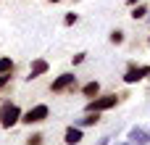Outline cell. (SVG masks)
Masks as SVG:
<instances>
[{
	"instance_id": "1",
	"label": "cell",
	"mask_w": 150,
	"mask_h": 145,
	"mask_svg": "<svg viewBox=\"0 0 150 145\" xmlns=\"http://www.w3.org/2000/svg\"><path fill=\"white\" fill-rule=\"evenodd\" d=\"M121 103V95H116V92H100L98 98H92V100H87V106H84V114H103V111H111V108H116Z\"/></svg>"
},
{
	"instance_id": "2",
	"label": "cell",
	"mask_w": 150,
	"mask_h": 145,
	"mask_svg": "<svg viewBox=\"0 0 150 145\" xmlns=\"http://www.w3.org/2000/svg\"><path fill=\"white\" fill-rule=\"evenodd\" d=\"M21 106L18 103H11V100H5V103H0V127L3 129H13L16 124H21Z\"/></svg>"
},
{
	"instance_id": "3",
	"label": "cell",
	"mask_w": 150,
	"mask_h": 145,
	"mask_svg": "<svg viewBox=\"0 0 150 145\" xmlns=\"http://www.w3.org/2000/svg\"><path fill=\"white\" fill-rule=\"evenodd\" d=\"M74 90H79V79H76V74H71V71L58 74V77L50 82V92H53V95H63V92H74Z\"/></svg>"
},
{
	"instance_id": "4",
	"label": "cell",
	"mask_w": 150,
	"mask_h": 145,
	"mask_svg": "<svg viewBox=\"0 0 150 145\" xmlns=\"http://www.w3.org/2000/svg\"><path fill=\"white\" fill-rule=\"evenodd\" d=\"M47 116H50L47 103H37V106H32L29 111L21 114V124H24V127H34V124H42Z\"/></svg>"
},
{
	"instance_id": "5",
	"label": "cell",
	"mask_w": 150,
	"mask_h": 145,
	"mask_svg": "<svg viewBox=\"0 0 150 145\" xmlns=\"http://www.w3.org/2000/svg\"><path fill=\"white\" fill-rule=\"evenodd\" d=\"M142 79H150V63H145V66L129 63L127 71H124V77H121L124 85H137V82H142Z\"/></svg>"
},
{
	"instance_id": "6",
	"label": "cell",
	"mask_w": 150,
	"mask_h": 145,
	"mask_svg": "<svg viewBox=\"0 0 150 145\" xmlns=\"http://www.w3.org/2000/svg\"><path fill=\"white\" fill-rule=\"evenodd\" d=\"M47 69H50V63H47L45 58H34V61H32V66H29V77H26V82H34V79L45 77V74H47Z\"/></svg>"
},
{
	"instance_id": "7",
	"label": "cell",
	"mask_w": 150,
	"mask_h": 145,
	"mask_svg": "<svg viewBox=\"0 0 150 145\" xmlns=\"http://www.w3.org/2000/svg\"><path fill=\"white\" fill-rule=\"evenodd\" d=\"M84 140V135H82V127H76V124H69L66 127V132H63V143L66 145H79Z\"/></svg>"
},
{
	"instance_id": "8",
	"label": "cell",
	"mask_w": 150,
	"mask_h": 145,
	"mask_svg": "<svg viewBox=\"0 0 150 145\" xmlns=\"http://www.w3.org/2000/svg\"><path fill=\"white\" fill-rule=\"evenodd\" d=\"M129 143L132 145H148L150 143V132L142 127H132L129 129Z\"/></svg>"
},
{
	"instance_id": "9",
	"label": "cell",
	"mask_w": 150,
	"mask_h": 145,
	"mask_svg": "<svg viewBox=\"0 0 150 145\" xmlns=\"http://www.w3.org/2000/svg\"><path fill=\"white\" fill-rule=\"evenodd\" d=\"M74 124L82 127V129H84V127H98V124H100V114H84L82 119H74Z\"/></svg>"
},
{
	"instance_id": "10",
	"label": "cell",
	"mask_w": 150,
	"mask_h": 145,
	"mask_svg": "<svg viewBox=\"0 0 150 145\" xmlns=\"http://www.w3.org/2000/svg\"><path fill=\"white\" fill-rule=\"evenodd\" d=\"M82 95H84V98H90V100H92V98H98V95H100V82H95V79H92V82L82 85Z\"/></svg>"
},
{
	"instance_id": "11",
	"label": "cell",
	"mask_w": 150,
	"mask_h": 145,
	"mask_svg": "<svg viewBox=\"0 0 150 145\" xmlns=\"http://www.w3.org/2000/svg\"><path fill=\"white\" fill-rule=\"evenodd\" d=\"M148 5H145V3H137V5H132V13H129V16H132V18H134V21H142V18H148Z\"/></svg>"
},
{
	"instance_id": "12",
	"label": "cell",
	"mask_w": 150,
	"mask_h": 145,
	"mask_svg": "<svg viewBox=\"0 0 150 145\" xmlns=\"http://www.w3.org/2000/svg\"><path fill=\"white\" fill-rule=\"evenodd\" d=\"M13 71H16V63H13V58L3 55V58H0V74H13Z\"/></svg>"
},
{
	"instance_id": "13",
	"label": "cell",
	"mask_w": 150,
	"mask_h": 145,
	"mask_svg": "<svg viewBox=\"0 0 150 145\" xmlns=\"http://www.w3.org/2000/svg\"><path fill=\"white\" fill-rule=\"evenodd\" d=\"M124 40H127V37H124L121 29H113V32L108 34V42H111V45H124Z\"/></svg>"
},
{
	"instance_id": "14",
	"label": "cell",
	"mask_w": 150,
	"mask_h": 145,
	"mask_svg": "<svg viewBox=\"0 0 150 145\" xmlns=\"http://www.w3.org/2000/svg\"><path fill=\"white\" fill-rule=\"evenodd\" d=\"M45 143V135L42 132H32L29 137H26V145H42Z\"/></svg>"
},
{
	"instance_id": "15",
	"label": "cell",
	"mask_w": 150,
	"mask_h": 145,
	"mask_svg": "<svg viewBox=\"0 0 150 145\" xmlns=\"http://www.w3.org/2000/svg\"><path fill=\"white\" fill-rule=\"evenodd\" d=\"M76 21H79V13H74V11H69V13L63 16V24H66V26H74Z\"/></svg>"
},
{
	"instance_id": "16",
	"label": "cell",
	"mask_w": 150,
	"mask_h": 145,
	"mask_svg": "<svg viewBox=\"0 0 150 145\" xmlns=\"http://www.w3.org/2000/svg\"><path fill=\"white\" fill-rule=\"evenodd\" d=\"M11 79H13V74H0V92H5V90H8Z\"/></svg>"
},
{
	"instance_id": "17",
	"label": "cell",
	"mask_w": 150,
	"mask_h": 145,
	"mask_svg": "<svg viewBox=\"0 0 150 145\" xmlns=\"http://www.w3.org/2000/svg\"><path fill=\"white\" fill-rule=\"evenodd\" d=\"M84 61H87V53H84V50L76 53V55H71V63H74V66H79V63H84Z\"/></svg>"
},
{
	"instance_id": "18",
	"label": "cell",
	"mask_w": 150,
	"mask_h": 145,
	"mask_svg": "<svg viewBox=\"0 0 150 145\" xmlns=\"http://www.w3.org/2000/svg\"><path fill=\"white\" fill-rule=\"evenodd\" d=\"M95 145H111V135H105V137H100V140H98Z\"/></svg>"
},
{
	"instance_id": "19",
	"label": "cell",
	"mask_w": 150,
	"mask_h": 145,
	"mask_svg": "<svg viewBox=\"0 0 150 145\" xmlns=\"http://www.w3.org/2000/svg\"><path fill=\"white\" fill-rule=\"evenodd\" d=\"M127 3H129V5H137V3H140V0H127Z\"/></svg>"
},
{
	"instance_id": "20",
	"label": "cell",
	"mask_w": 150,
	"mask_h": 145,
	"mask_svg": "<svg viewBox=\"0 0 150 145\" xmlns=\"http://www.w3.org/2000/svg\"><path fill=\"white\" fill-rule=\"evenodd\" d=\"M47 3H53V5H55V3H63V0H47Z\"/></svg>"
},
{
	"instance_id": "21",
	"label": "cell",
	"mask_w": 150,
	"mask_h": 145,
	"mask_svg": "<svg viewBox=\"0 0 150 145\" xmlns=\"http://www.w3.org/2000/svg\"><path fill=\"white\" fill-rule=\"evenodd\" d=\"M116 145H132V143H116Z\"/></svg>"
},
{
	"instance_id": "22",
	"label": "cell",
	"mask_w": 150,
	"mask_h": 145,
	"mask_svg": "<svg viewBox=\"0 0 150 145\" xmlns=\"http://www.w3.org/2000/svg\"><path fill=\"white\" fill-rule=\"evenodd\" d=\"M148 45H150V34H148Z\"/></svg>"
},
{
	"instance_id": "23",
	"label": "cell",
	"mask_w": 150,
	"mask_h": 145,
	"mask_svg": "<svg viewBox=\"0 0 150 145\" xmlns=\"http://www.w3.org/2000/svg\"><path fill=\"white\" fill-rule=\"evenodd\" d=\"M148 21H150V13H148Z\"/></svg>"
},
{
	"instance_id": "24",
	"label": "cell",
	"mask_w": 150,
	"mask_h": 145,
	"mask_svg": "<svg viewBox=\"0 0 150 145\" xmlns=\"http://www.w3.org/2000/svg\"><path fill=\"white\" fill-rule=\"evenodd\" d=\"M74 3H76V0H74Z\"/></svg>"
}]
</instances>
